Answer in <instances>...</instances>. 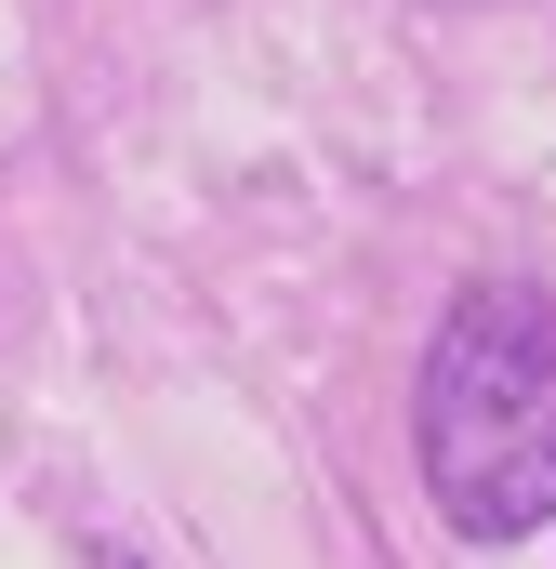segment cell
Here are the masks:
<instances>
[{"instance_id": "6da1fadb", "label": "cell", "mask_w": 556, "mask_h": 569, "mask_svg": "<svg viewBox=\"0 0 556 569\" xmlns=\"http://www.w3.org/2000/svg\"><path fill=\"white\" fill-rule=\"evenodd\" d=\"M411 450H424V503L464 543L556 530V291L530 279L450 291L411 385Z\"/></svg>"}]
</instances>
